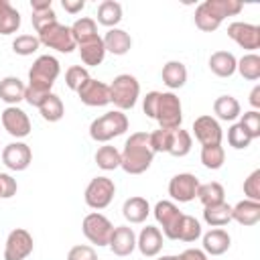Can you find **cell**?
Listing matches in <instances>:
<instances>
[{"label":"cell","mask_w":260,"mask_h":260,"mask_svg":"<svg viewBox=\"0 0 260 260\" xmlns=\"http://www.w3.org/2000/svg\"><path fill=\"white\" fill-rule=\"evenodd\" d=\"M120 154H122L120 167L126 173H130V175L144 173L150 167L152 158H154V152L150 150V144H148V132L130 134L126 144H124V150Z\"/></svg>","instance_id":"6da1fadb"},{"label":"cell","mask_w":260,"mask_h":260,"mask_svg":"<svg viewBox=\"0 0 260 260\" xmlns=\"http://www.w3.org/2000/svg\"><path fill=\"white\" fill-rule=\"evenodd\" d=\"M128 130V118L120 110H112L102 114L89 124V136L98 142H108Z\"/></svg>","instance_id":"7a4b0ae2"},{"label":"cell","mask_w":260,"mask_h":260,"mask_svg":"<svg viewBox=\"0 0 260 260\" xmlns=\"http://www.w3.org/2000/svg\"><path fill=\"white\" fill-rule=\"evenodd\" d=\"M138 93H140V83L130 73H120L110 83V102L118 110H130V108H134V104L138 100Z\"/></svg>","instance_id":"3957f363"},{"label":"cell","mask_w":260,"mask_h":260,"mask_svg":"<svg viewBox=\"0 0 260 260\" xmlns=\"http://www.w3.org/2000/svg\"><path fill=\"white\" fill-rule=\"evenodd\" d=\"M59 61L53 55H41L35 59V63L28 69V83L30 85H39L51 91L57 75H59Z\"/></svg>","instance_id":"277c9868"},{"label":"cell","mask_w":260,"mask_h":260,"mask_svg":"<svg viewBox=\"0 0 260 260\" xmlns=\"http://www.w3.org/2000/svg\"><path fill=\"white\" fill-rule=\"evenodd\" d=\"M156 120L160 128L165 130H177L181 128L183 122V110H181V100L173 91H162L158 98V108H156Z\"/></svg>","instance_id":"5b68a950"},{"label":"cell","mask_w":260,"mask_h":260,"mask_svg":"<svg viewBox=\"0 0 260 260\" xmlns=\"http://www.w3.org/2000/svg\"><path fill=\"white\" fill-rule=\"evenodd\" d=\"M183 211L173 203V201H158L154 205V217L162 225V234L169 240H179L181 234V223H183Z\"/></svg>","instance_id":"8992f818"},{"label":"cell","mask_w":260,"mask_h":260,"mask_svg":"<svg viewBox=\"0 0 260 260\" xmlns=\"http://www.w3.org/2000/svg\"><path fill=\"white\" fill-rule=\"evenodd\" d=\"M39 41L51 49L61 51V53H71L77 47L73 41L71 28L67 24H61V22H53V24L45 26L43 30H39Z\"/></svg>","instance_id":"52a82bcc"},{"label":"cell","mask_w":260,"mask_h":260,"mask_svg":"<svg viewBox=\"0 0 260 260\" xmlns=\"http://www.w3.org/2000/svg\"><path fill=\"white\" fill-rule=\"evenodd\" d=\"M81 230H83V236L91 242V244H98V246H106L110 242V236H112V221L100 213V211H93V213H87L83 217V223H81Z\"/></svg>","instance_id":"ba28073f"},{"label":"cell","mask_w":260,"mask_h":260,"mask_svg":"<svg viewBox=\"0 0 260 260\" xmlns=\"http://www.w3.org/2000/svg\"><path fill=\"white\" fill-rule=\"evenodd\" d=\"M114 193H116V185H114L112 179L93 177L89 181V185L85 187V203L91 209H104L114 199Z\"/></svg>","instance_id":"9c48e42d"},{"label":"cell","mask_w":260,"mask_h":260,"mask_svg":"<svg viewBox=\"0 0 260 260\" xmlns=\"http://www.w3.org/2000/svg\"><path fill=\"white\" fill-rule=\"evenodd\" d=\"M32 236L24 228H14L4 244V260H24L32 252Z\"/></svg>","instance_id":"30bf717a"},{"label":"cell","mask_w":260,"mask_h":260,"mask_svg":"<svg viewBox=\"0 0 260 260\" xmlns=\"http://www.w3.org/2000/svg\"><path fill=\"white\" fill-rule=\"evenodd\" d=\"M2 126L10 136H16V138H24L30 134V120L26 112L20 110L18 106H8L2 112Z\"/></svg>","instance_id":"8fae6325"},{"label":"cell","mask_w":260,"mask_h":260,"mask_svg":"<svg viewBox=\"0 0 260 260\" xmlns=\"http://www.w3.org/2000/svg\"><path fill=\"white\" fill-rule=\"evenodd\" d=\"M199 187V179L191 173H179L169 181V195L181 203H187L195 199Z\"/></svg>","instance_id":"7c38bea8"},{"label":"cell","mask_w":260,"mask_h":260,"mask_svg":"<svg viewBox=\"0 0 260 260\" xmlns=\"http://www.w3.org/2000/svg\"><path fill=\"white\" fill-rule=\"evenodd\" d=\"M228 35L244 49H258L260 47V26L252 22H242L236 20L228 26Z\"/></svg>","instance_id":"4fadbf2b"},{"label":"cell","mask_w":260,"mask_h":260,"mask_svg":"<svg viewBox=\"0 0 260 260\" xmlns=\"http://www.w3.org/2000/svg\"><path fill=\"white\" fill-rule=\"evenodd\" d=\"M77 95L85 106H106V104H110V85L100 79L89 77L77 89Z\"/></svg>","instance_id":"5bb4252c"},{"label":"cell","mask_w":260,"mask_h":260,"mask_svg":"<svg viewBox=\"0 0 260 260\" xmlns=\"http://www.w3.org/2000/svg\"><path fill=\"white\" fill-rule=\"evenodd\" d=\"M193 132H195V138L207 146V144H221V126L215 118L211 116H199L195 118L193 122Z\"/></svg>","instance_id":"9a60e30c"},{"label":"cell","mask_w":260,"mask_h":260,"mask_svg":"<svg viewBox=\"0 0 260 260\" xmlns=\"http://www.w3.org/2000/svg\"><path fill=\"white\" fill-rule=\"evenodd\" d=\"M32 160V152L24 142H10L2 150V162L12 171H24Z\"/></svg>","instance_id":"2e32d148"},{"label":"cell","mask_w":260,"mask_h":260,"mask_svg":"<svg viewBox=\"0 0 260 260\" xmlns=\"http://www.w3.org/2000/svg\"><path fill=\"white\" fill-rule=\"evenodd\" d=\"M108 246H110V250L116 256H128V254H132V250L136 248V234H134V230L128 228V225L114 228Z\"/></svg>","instance_id":"e0dca14e"},{"label":"cell","mask_w":260,"mask_h":260,"mask_svg":"<svg viewBox=\"0 0 260 260\" xmlns=\"http://www.w3.org/2000/svg\"><path fill=\"white\" fill-rule=\"evenodd\" d=\"M136 246L142 252V256H156L162 248V234L154 225L142 228V232L136 238Z\"/></svg>","instance_id":"ac0fdd59"},{"label":"cell","mask_w":260,"mask_h":260,"mask_svg":"<svg viewBox=\"0 0 260 260\" xmlns=\"http://www.w3.org/2000/svg\"><path fill=\"white\" fill-rule=\"evenodd\" d=\"M232 219L242 225H254L260 221V201L244 199L232 207Z\"/></svg>","instance_id":"d6986e66"},{"label":"cell","mask_w":260,"mask_h":260,"mask_svg":"<svg viewBox=\"0 0 260 260\" xmlns=\"http://www.w3.org/2000/svg\"><path fill=\"white\" fill-rule=\"evenodd\" d=\"M230 244H232V238H230V234H228L225 230H221V228H213V230H209V232L203 236V250H205L207 254H211V256H219V254L228 252Z\"/></svg>","instance_id":"ffe728a7"},{"label":"cell","mask_w":260,"mask_h":260,"mask_svg":"<svg viewBox=\"0 0 260 260\" xmlns=\"http://www.w3.org/2000/svg\"><path fill=\"white\" fill-rule=\"evenodd\" d=\"M104 47H106V51H110V53H114V55H124V53H128L130 51V47H132V39H130V35L124 30V28H110L106 35H104Z\"/></svg>","instance_id":"44dd1931"},{"label":"cell","mask_w":260,"mask_h":260,"mask_svg":"<svg viewBox=\"0 0 260 260\" xmlns=\"http://www.w3.org/2000/svg\"><path fill=\"white\" fill-rule=\"evenodd\" d=\"M77 47H79V57H81V61L85 65H91V67L100 65L104 61V57H106V47H104V41H102L100 35L89 39V41H85V43H81V45H77Z\"/></svg>","instance_id":"7402d4cb"},{"label":"cell","mask_w":260,"mask_h":260,"mask_svg":"<svg viewBox=\"0 0 260 260\" xmlns=\"http://www.w3.org/2000/svg\"><path fill=\"white\" fill-rule=\"evenodd\" d=\"M148 211H150V205H148V201H146L144 197H140V195L128 197V199L124 201V205H122V215H124L130 223H140V221H144L146 215H148Z\"/></svg>","instance_id":"603a6c76"},{"label":"cell","mask_w":260,"mask_h":260,"mask_svg":"<svg viewBox=\"0 0 260 260\" xmlns=\"http://www.w3.org/2000/svg\"><path fill=\"white\" fill-rule=\"evenodd\" d=\"M24 83L14 77V75H6L0 79V100H4L10 106H16L20 100H24Z\"/></svg>","instance_id":"cb8c5ba5"},{"label":"cell","mask_w":260,"mask_h":260,"mask_svg":"<svg viewBox=\"0 0 260 260\" xmlns=\"http://www.w3.org/2000/svg\"><path fill=\"white\" fill-rule=\"evenodd\" d=\"M236 63L238 59L230 51H215L209 57V69L219 77H230L236 71Z\"/></svg>","instance_id":"d4e9b609"},{"label":"cell","mask_w":260,"mask_h":260,"mask_svg":"<svg viewBox=\"0 0 260 260\" xmlns=\"http://www.w3.org/2000/svg\"><path fill=\"white\" fill-rule=\"evenodd\" d=\"M221 16L211 8V4L205 0L201 2L197 8H195V24L201 28V30H215L219 24H221Z\"/></svg>","instance_id":"484cf974"},{"label":"cell","mask_w":260,"mask_h":260,"mask_svg":"<svg viewBox=\"0 0 260 260\" xmlns=\"http://www.w3.org/2000/svg\"><path fill=\"white\" fill-rule=\"evenodd\" d=\"M203 219L213 228H221V225L232 221V205L225 201L215 203V205H207L203 209Z\"/></svg>","instance_id":"4316f807"},{"label":"cell","mask_w":260,"mask_h":260,"mask_svg":"<svg viewBox=\"0 0 260 260\" xmlns=\"http://www.w3.org/2000/svg\"><path fill=\"white\" fill-rule=\"evenodd\" d=\"M20 26V12L8 2L0 0V35H12Z\"/></svg>","instance_id":"83f0119b"},{"label":"cell","mask_w":260,"mask_h":260,"mask_svg":"<svg viewBox=\"0 0 260 260\" xmlns=\"http://www.w3.org/2000/svg\"><path fill=\"white\" fill-rule=\"evenodd\" d=\"M162 81L171 89L183 87L185 81H187V67L181 61H167L165 67H162Z\"/></svg>","instance_id":"f1b7e54d"},{"label":"cell","mask_w":260,"mask_h":260,"mask_svg":"<svg viewBox=\"0 0 260 260\" xmlns=\"http://www.w3.org/2000/svg\"><path fill=\"white\" fill-rule=\"evenodd\" d=\"M69 28H71V35H73L75 45H81V43H85V41L98 37V24H95V20H93L91 16H81V18H77Z\"/></svg>","instance_id":"f546056e"},{"label":"cell","mask_w":260,"mask_h":260,"mask_svg":"<svg viewBox=\"0 0 260 260\" xmlns=\"http://www.w3.org/2000/svg\"><path fill=\"white\" fill-rule=\"evenodd\" d=\"M195 197L203 203V207H207V205L221 203L223 197H225V191H223L221 183H217V181H209V183H199V187H197V195H195Z\"/></svg>","instance_id":"4dcf8cb0"},{"label":"cell","mask_w":260,"mask_h":260,"mask_svg":"<svg viewBox=\"0 0 260 260\" xmlns=\"http://www.w3.org/2000/svg\"><path fill=\"white\" fill-rule=\"evenodd\" d=\"M213 112L219 120H236L240 116V102L234 95H219L213 102Z\"/></svg>","instance_id":"1f68e13d"},{"label":"cell","mask_w":260,"mask_h":260,"mask_svg":"<svg viewBox=\"0 0 260 260\" xmlns=\"http://www.w3.org/2000/svg\"><path fill=\"white\" fill-rule=\"evenodd\" d=\"M122 18V4L116 0H104L98 6V22L106 24V26H114L118 24Z\"/></svg>","instance_id":"d6a6232c"},{"label":"cell","mask_w":260,"mask_h":260,"mask_svg":"<svg viewBox=\"0 0 260 260\" xmlns=\"http://www.w3.org/2000/svg\"><path fill=\"white\" fill-rule=\"evenodd\" d=\"M39 112H41V116H43L47 122H57V120H61V118H63L65 108H63L61 98H59L57 93H53V91H51V93L43 100V104L39 106Z\"/></svg>","instance_id":"836d02e7"},{"label":"cell","mask_w":260,"mask_h":260,"mask_svg":"<svg viewBox=\"0 0 260 260\" xmlns=\"http://www.w3.org/2000/svg\"><path fill=\"white\" fill-rule=\"evenodd\" d=\"M120 160H122V154H120V150H118L116 146H112V144H104V146H100L98 152H95V162H98V167L104 169V171H114V169H118V167H120Z\"/></svg>","instance_id":"e575fe53"},{"label":"cell","mask_w":260,"mask_h":260,"mask_svg":"<svg viewBox=\"0 0 260 260\" xmlns=\"http://www.w3.org/2000/svg\"><path fill=\"white\" fill-rule=\"evenodd\" d=\"M236 69L240 71V75H242L244 79L254 81V79L260 77V57H258L256 53H248V55H244V57L236 63Z\"/></svg>","instance_id":"d590c367"},{"label":"cell","mask_w":260,"mask_h":260,"mask_svg":"<svg viewBox=\"0 0 260 260\" xmlns=\"http://www.w3.org/2000/svg\"><path fill=\"white\" fill-rule=\"evenodd\" d=\"M191 134L183 128H177L173 130V138H171V146H169V154L173 156H185L189 150H191Z\"/></svg>","instance_id":"8d00e7d4"},{"label":"cell","mask_w":260,"mask_h":260,"mask_svg":"<svg viewBox=\"0 0 260 260\" xmlns=\"http://www.w3.org/2000/svg\"><path fill=\"white\" fill-rule=\"evenodd\" d=\"M225 160V150L221 144H207L201 148V162L207 169H219Z\"/></svg>","instance_id":"74e56055"},{"label":"cell","mask_w":260,"mask_h":260,"mask_svg":"<svg viewBox=\"0 0 260 260\" xmlns=\"http://www.w3.org/2000/svg\"><path fill=\"white\" fill-rule=\"evenodd\" d=\"M171 138H173V130L158 128V130L150 132V134H148V144H150V150H152V152H169Z\"/></svg>","instance_id":"f35d334b"},{"label":"cell","mask_w":260,"mask_h":260,"mask_svg":"<svg viewBox=\"0 0 260 260\" xmlns=\"http://www.w3.org/2000/svg\"><path fill=\"white\" fill-rule=\"evenodd\" d=\"M228 142H230V146H234V148H246V146H250L252 136H250V132L238 122V124L230 126V130H228Z\"/></svg>","instance_id":"ab89813d"},{"label":"cell","mask_w":260,"mask_h":260,"mask_svg":"<svg viewBox=\"0 0 260 260\" xmlns=\"http://www.w3.org/2000/svg\"><path fill=\"white\" fill-rule=\"evenodd\" d=\"M39 45H41V41H39V37H35V35H18V37L12 41V49H14V53H18V55H32V53L39 49Z\"/></svg>","instance_id":"60d3db41"},{"label":"cell","mask_w":260,"mask_h":260,"mask_svg":"<svg viewBox=\"0 0 260 260\" xmlns=\"http://www.w3.org/2000/svg\"><path fill=\"white\" fill-rule=\"evenodd\" d=\"M87 79H89V73H87V69L81 67V65H71V67L65 71V83H67V87L73 89V91H77Z\"/></svg>","instance_id":"b9f144b4"},{"label":"cell","mask_w":260,"mask_h":260,"mask_svg":"<svg viewBox=\"0 0 260 260\" xmlns=\"http://www.w3.org/2000/svg\"><path fill=\"white\" fill-rule=\"evenodd\" d=\"M199 236H201V223L193 215H183L179 240H183V242H195Z\"/></svg>","instance_id":"7bdbcfd3"},{"label":"cell","mask_w":260,"mask_h":260,"mask_svg":"<svg viewBox=\"0 0 260 260\" xmlns=\"http://www.w3.org/2000/svg\"><path fill=\"white\" fill-rule=\"evenodd\" d=\"M207 2L211 4V8H213L221 18L234 16V14H238V12L242 10V0H207Z\"/></svg>","instance_id":"ee69618b"},{"label":"cell","mask_w":260,"mask_h":260,"mask_svg":"<svg viewBox=\"0 0 260 260\" xmlns=\"http://www.w3.org/2000/svg\"><path fill=\"white\" fill-rule=\"evenodd\" d=\"M30 20H32V26H35V30L39 32V30H43L45 26H49V24L57 22V14H55L53 6H51V8H43V10H32V16H30Z\"/></svg>","instance_id":"f6af8a7d"},{"label":"cell","mask_w":260,"mask_h":260,"mask_svg":"<svg viewBox=\"0 0 260 260\" xmlns=\"http://www.w3.org/2000/svg\"><path fill=\"white\" fill-rule=\"evenodd\" d=\"M240 124L250 132L252 138H258L260 136V112L258 110H250V112H244Z\"/></svg>","instance_id":"bcb514c9"},{"label":"cell","mask_w":260,"mask_h":260,"mask_svg":"<svg viewBox=\"0 0 260 260\" xmlns=\"http://www.w3.org/2000/svg\"><path fill=\"white\" fill-rule=\"evenodd\" d=\"M244 193L248 195V199L260 201V169H256L248 175V179L244 181Z\"/></svg>","instance_id":"7dc6e473"},{"label":"cell","mask_w":260,"mask_h":260,"mask_svg":"<svg viewBox=\"0 0 260 260\" xmlns=\"http://www.w3.org/2000/svg\"><path fill=\"white\" fill-rule=\"evenodd\" d=\"M67 260H98V252L87 244H77L67 252Z\"/></svg>","instance_id":"c3c4849f"},{"label":"cell","mask_w":260,"mask_h":260,"mask_svg":"<svg viewBox=\"0 0 260 260\" xmlns=\"http://www.w3.org/2000/svg\"><path fill=\"white\" fill-rule=\"evenodd\" d=\"M49 93H51L49 89L39 87V85H30V83H28V85L24 87V100H26L30 106H37V108L43 104V100H45Z\"/></svg>","instance_id":"681fc988"},{"label":"cell","mask_w":260,"mask_h":260,"mask_svg":"<svg viewBox=\"0 0 260 260\" xmlns=\"http://www.w3.org/2000/svg\"><path fill=\"white\" fill-rule=\"evenodd\" d=\"M158 98H160V91H148L144 95V102H142V110L148 118H156V108H158Z\"/></svg>","instance_id":"f907efd6"},{"label":"cell","mask_w":260,"mask_h":260,"mask_svg":"<svg viewBox=\"0 0 260 260\" xmlns=\"http://www.w3.org/2000/svg\"><path fill=\"white\" fill-rule=\"evenodd\" d=\"M16 189H18L16 181L8 173H0V197L8 199V197H12L16 193Z\"/></svg>","instance_id":"816d5d0a"},{"label":"cell","mask_w":260,"mask_h":260,"mask_svg":"<svg viewBox=\"0 0 260 260\" xmlns=\"http://www.w3.org/2000/svg\"><path fill=\"white\" fill-rule=\"evenodd\" d=\"M179 260H207L205 252L203 250H197V248H187L185 252L179 254Z\"/></svg>","instance_id":"f5cc1de1"},{"label":"cell","mask_w":260,"mask_h":260,"mask_svg":"<svg viewBox=\"0 0 260 260\" xmlns=\"http://www.w3.org/2000/svg\"><path fill=\"white\" fill-rule=\"evenodd\" d=\"M61 4H63V8L67 10V12H77V10H81L83 8V0H61Z\"/></svg>","instance_id":"db71d44e"},{"label":"cell","mask_w":260,"mask_h":260,"mask_svg":"<svg viewBox=\"0 0 260 260\" xmlns=\"http://www.w3.org/2000/svg\"><path fill=\"white\" fill-rule=\"evenodd\" d=\"M250 104L254 108H260V85H256L252 91H250Z\"/></svg>","instance_id":"11a10c76"},{"label":"cell","mask_w":260,"mask_h":260,"mask_svg":"<svg viewBox=\"0 0 260 260\" xmlns=\"http://www.w3.org/2000/svg\"><path fill=\"white\" fill-rule=\"evenodd\" d=\"M51 0H32L30 2V8L32 10H43V8H51Z\"/></svg>","instance_id":"9f6ffc18"},{"label":"cell","mask_w":260,"mask_h":260,"mask_svg":"<svg viewBox=\"0 0 260 260\" xmlns=\"http://www.w3.org/2000/svg\"><path fill=\"white\" fill-rule=\"evenodd\" d=\"M156 260H179V256H160Z\"/></svg>","instance_id":"6f0895ef"}]
</instances>
